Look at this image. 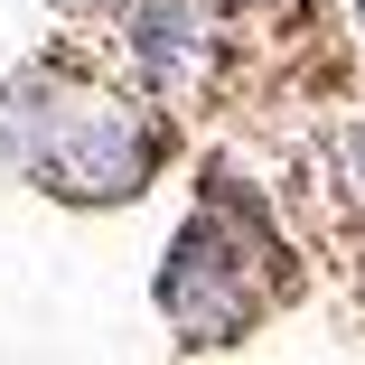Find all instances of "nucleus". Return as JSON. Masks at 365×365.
Here are the masks:
<instances>
[{"instance_id":"obj_3","label":"nucleus","mask_w":365,"mask_h":365,"mask_svg":"<svg viewBox=\"0 0 365 365\" xmlns=\"http://www.w3.org/2000/svg\"><path fill=\"white\" fill-rule=\"evenodd\" d=\"M319 169H328V197H337L346 215H365V113H346V122L328 131V160H319Z\"/></svg>"},{"instance_id":"obj_2","label":"nucleus","mask_w":365,"mask_h":365,"mask_svg":"<svg viewBox=\"0 0 365 365\" xmlns=\"http://www.w3.org/2000/svg\"><path fill=\"white\" fill-rule=\"evenodd\" d=\"M290 290V253L272 235V215L215 178L187 215V235L169 244V272H160V309L187 346H235L272 300Z\"/></svg>"},{"instance_id":"obj_1","label":"nucleus","mask_w":365,"mask_h":365,"mask_svg":"<svg viewBox=\"0 0 365 365\" xmlns=\"http://www.w3.org/2000/svg\"><path fill=\"white\" fill-rule=\"evenodd\" d=\"M0 140H10V160L38 187L103 206V197H131L160 169L169 122H160V94L140 76L113 85V76H85V66H29L0 94Z\"/></svg>"}]
</instances>
